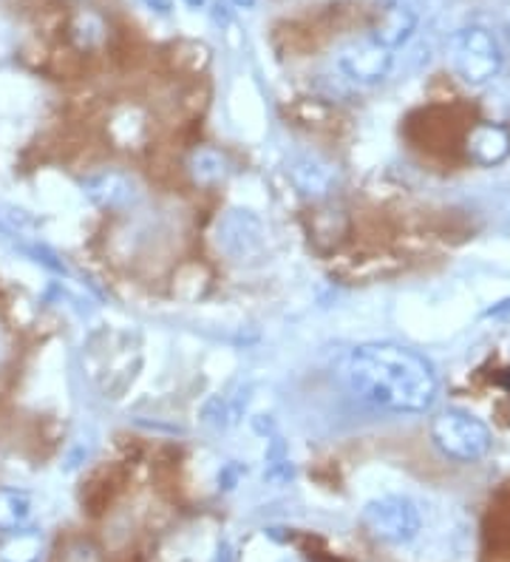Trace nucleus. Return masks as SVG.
<instances>
[{"label":"nucleus","mask_w":510,"mask_h":562,"mask_svg":"<svg viewBox=\"0 0 510 562\" xmlns=\"http://www.w3.org/2000/svg\"><path fill=\"white\" fill-rule=\"evenodd\" d=\"M431 440L449 460L476 463L490 452L494 435L483 420L463 409H445L431 418Z\"/></svg>","instance_id":"obj_2"},{"label":"nucleus","mask_w":510,"mask_h":562,"mask_svg":"<svg viewBox=\"0 0 510 562\" xmlns=\"http://www.w3.org/2000/svg\"><path fill=\"white\" fill-rule=\"evenodd\" d=\"M451 63L468 86H488L502 71V48L483 26H465L451 37Z\"/></svg>","instance_id":"obj_3"},{"label":"nucleus","mask_w":510,"mask_h":562,"mask_svg":"<svg viewBox=\"0 0 510 562\" xmlns=\"http://www.w3.org/2000/svg\"><path fill=\"white\" fill-rule=\"evenodd\" d=\"M218 250L227 256V259L238 261V265H250V261H259L264 256L267 236L264 225L256 213L250 211H227L222 220H218L216 231Z\"/></svg>","instance_id":"obj_5"},{"label":"nucleus","mask_w":510,"mask_h":562,"mask_svg":"<svg viewBox=\"0 0 510 562\" xmlns=\"http://www.w3.org/2000/svg\"><path fill=\"white\" fill-rule=\"evenodd\" d=\"M281 562H301V560H295V557H284V560Z\"/></svg>","instance_id":"obj_24"},{"label":"nucleus","mask_w":510,"mask_h":562,"mask_svg":"<svg viewBox=\"0 0 510 562\" xmlns=\"http://www.w3.org/2000/svg\"><path fill=\"white\" fill-rule=\"evenodd\" d=\"M352 392L383 412H426L437 398V372L426 356L403 344H361L349 356Z\"/></svg>","instance_id":"obj_1"},{"label":"nucleus","mask_w":510,"mask_h":562,"mask_svg":"<svg viewBox=\"0 0 510 562\" xmlns=\"http://www.w3.org/2000/svg\"><path fill=\"white\" fill-rule=\"evenodd\" d=\"M0 231H3V220H0Z\"/></svg>","instance_id":"obj_26"},{"label":"nucleus","mask_w":510,"mask_h":562,"mask_svg":"<svg viewBox=\"0 0 510 562\" xmlns=\"http://www.w3.org/2000/svg\"><path fill=\"white\" fill-rule=\"evenodd\" d=\"M392 63L395 55L383 48L381 43L369 41H354L349 46L340 48L338 66L340 71L349 77V80L361 82V86H374V82L386 80L388 71H392Z\"/></svg>","instance_id":"obj_6"},{"label":"nucleus","mask_w":510,"mask_h":562,"mask_svg":"<svg viewBox=\"0 0 510 562\" xmlns=\"http://www.w3.org/2000/svg\"><path fill=\"white\" fill-rule=\"evenodd\" d=\"M465 151L483 168L505 162L510 157V128L505 123H490V120L474 125L468 139H465Z\"/></svg>","instance_id":"obj_8"},{"label":"nucleus","mask_w":510,"mask_h":562,"mask_svg":"<svg viewBox=\"0 0 510 562\" xmlns=\"http://www.w3.org/2000/svg\"><path fill=\"white\" fill-rule=\"evenodd\" d=\"M148 7H154L157 12H168V0H148Z\"/></svg>","instance_id":"obj_19"},{"label":"nucleus","mask_w":510,"mask_h":562,"mask_svg":"<svg viewBox=\"0 0 510 562\" xmlns=\"http://www.w3.org/2000/svg\"><path fill=\"white\" fill-rule=\"evenodd\" d=\"M188 173H191V179L199 188H216L227 179L230 165H227V157L218 148L199 145L188 157Z\"/></svg>","instance_id":"obj_13"},{"label":"nucleus","mask_w":510,"mask_h":562,"mask_svg":"<svg viewBox=\"0 0 510 562\" xmlns=\"http://www.w3.org/2000/svg\"><path fill=\"white\" fill-rule=\"evenodd\" d=\"M184 3H188V7H191V9H199L204 3V0H184Z\"/></svg>","instance_id":"obj_22"},{"label":"nucleus","mask_w":510,"mask_h":562,"mask_svg":"<svg viewBox=\"0 0 510 562\" xmlns=\"http://www.w3.org/2000/svg\"><path fill=\"white\" fill-rule=\"evenodd\" d=\"M148 114H145L139 105H120L111 114L109 123V137L114 139L120 148H136V145H143L148 139Z\"/></svg>","instance_id":"obj_12"},{"label":"nucleus","mask_w":510,"mask_h":562,"mask_svg":"<svg viewBox=\"0 0 510 562\" xmlns=\"http://www.w3.org/2000/svg\"><path fill=\"white\" fill-rule=\"evenodd\" d=\"M505 41H508V46H510V23L505 26Z\"/></svg>","instance_id":"obj_23"},{"label":"nucleus","mask_w":510,"mask_h":562,"mask_svg":"<svg viewBox=\"0 0 510 562\" xmlns=\"http://www.w3.org/2000/svg\"><path fill=\"white\" fill-rule=\"evenodd\" d=\"M66 41L77 55H91L109 41V21L97 9L82 7L68 14L66 21Z\"/></svg>","instance_id":"obj_9"},{"label":"nucleus","mask_w":510,"mask_h":562,"mask_svg":"<svg viewBox=\"0 0 510 562\" xmlns=\"http://www.w3.org/2000/svg\"><path fill=\"white\" fill-rule=\"evenodd\" d=\"M233 3H236L238 9H252V7H256V0H233Z\"/></svg>","instance_id":"obj_21"},{"label":"nucleus","mask_w":510,"mask_h":562,"mask_svg":"<svg viewBox=\"0 0 510 562\" xmlns=\"http://www.w3.org/2000/svg\"><path fill=\"white\" fill-rule=\"evenodd\" d=\"M32 497L23 488H0V535L21 531L32 520Z\"/></svg>","instance_id":"obj_14"},{"label":"nucleus","mask_w":510,"mask_h":562,"mask_svg":"<svg viewBox=\"0 0 510 562\" xmlns=\"http://www.w3.org/2000/svg\"><path fill=\"white\" fill-rule=\"evenodd\" d=\"M499 384H502V386H505V390H508V392H510V367H508V370H505V372H502V378H499Z\"/></svg>","instance_id":"obj_20"},{"label":"nucleus","mask_w":510,"mask_h":562,"mask_svg":"<svg viewBox=\"0 0 510 562\" xmlns=\"http://www.w3.org/2000/svg\"><path fill=\"white\" fill-rule=\"evenodd\" d=\"M241 474H245V469L238 467V463H227V467L218 472V483H222V488H236V483L241 481Z\"/></svg>","instance_id":"obj_17"},{"label":"nucleus","mask_w":510,"mask_h":562,"mask_svg":"<svg viewBox=\"0 0 510 562\" xmlns=\"http://www.w3.org/2000/svg\"><path fill=\"white\" fill-rule=\"evenodd\" d=\"M505 313H510V299L508 302H502V304H497V307L488 310V316H505Z\"/></svg>","instance_id":"obj_18"},{"label":"nucleus","mask_w":510,"mask_h":562,"mask_svg":"<svg viewBox=\"0 0 510 562\" xmlns=\"http://www.w3.org/2000/svg\"><path fill=\"white\" fill-rule=\"evenodd\" d=\"M68 3H82V0H68Z\"/></svg>","instance_id":"obj_25"},{"label":"nucleus","mask_w":510,"mask_h":562,"mask_svg":"<svg viewBox=\"0 0 510 562\" xmlns=\"http://www.w3.org/2000/svg\"><path fill=\"white\" fill-rule=\"evenodd\" d=\"M286 173H290V179H293V186L298 188L301 196L313 202L332 196L335 179H338L335 165L329 159L318 157V154H301V157L290 159Z\"/></svg>","instance_id":"obj_7"},{"label":"nucleus","mask_w":510,"mask_h":562,"mask_svg":"<svg viewBox=\"0 0 510 562\" xmlns=\"http://www.w3.org/2000/svg\"><path fill=\"white\" fill-rule=\"evenodd\" d=\"M82 188H86L91 202H97L100 207H109V211H120V207H125L134 200V186H131V179L116 171L94 173V177H89L82 182Z\"/></svg>","instance_id":"obj_11"},{"label":"nucleus","mask_w":510,"mask_h":562,"mask_svg":"<svg viewBox=\"0 0 510 562\" xmlns=\"http://www.w3.org/2000/svg\"><path fill=\"white\" fill-rule=\"evenodd\" d=\"M415 29H417L415 9L408 7V3L395 0V3H388V7L383 9L377 23H374L372 41L381 43V46L388 48V52H395V48L406 46L408 37L415 35Z\"/></svg>","instance_id":"obj_10"},{"label":"nucleus","mask_w":510,"mask_h":562,"mask_svg":"<svg viewBox=\"0 0 510 562\" xmlns=\"http://www.w3.org/2000/svg\"><path fill=\"white\" fill-rule=\"evenodd\" d=\"M43 546V531L26 526L0 542V562H41Z\"/></svg>","instance_id":"obj_15"},{"label":"nucleus","mask_w":510,"mask_h":562,"mask_svg":"<svg viewBox=\"0 0 510 562\" xmlns=\"http://www.w3.org/2000/svg\"><path fill=\"white\" fill-rule=\"evenodd\" d=\"M361 522L374 540L388 542V546H403V542L415 540L417 531H420V512L408 497L388 494V497H377V501L366 503Z\"/></svg>","instance_id":"obj_4"},{"label":"nucleus","mask_w":510,"mask_h":562,"mask_svg":"<svg viewBox=\"0 0 510 562\" xmlns=\"http://www.w3.org/2000/svg\"><path fill=\"white\" fill-rule=\"evenodd\" d=\"M60 562H100V551L86 540H77L71 542L66 549V554L60 557Z\"/></svg>","instance_id":"obj_16"}]
</instances>
